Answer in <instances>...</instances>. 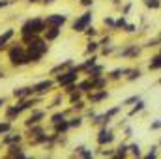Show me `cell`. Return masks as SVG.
I'll return each mask as SVG.
<instances>
[{
	"label": "cell",
	"instance_id": "obj_42",
	"mask_svg": "<svg viewBox=\"0 0 161 159\" xmlns=\"http://www.w3.org/2000/svg\"><path fill=\"white\" fill-rule=\"evenodd\" d=\"M0 52H2V49H0Z\"/></svg>",
	"mask_w": 161,
	"mask_h": 159
},
{
	"label": "cell",
	"instance_id": "obj_1",
	"mask_svg": "<svg viewBox=\"0 0 161 159\" xmlns=\"http://www.w3.org/2000/svg\"><path fill=\"white\" fill-rule=\"evenodd\" d=\"M6 58H8V64H9L11 68H23V66H28V64H30L28 52H26V45H25L23 41L8 45V49H6Z\"/></svg>",
	"mask_w": 161,
	"mask_h": 159
},
{
	"label": "cell",
	"instance_id": "obj_4",
	"mask_svg": "<svg viewBox=\"0 0 161 159\" xmlns=\"http://www.w3.org/2000/svg\"><path fill=\"white\" fill-rule=\"evenodd\" d=\"M79 66L75 68V66H71L69 69H66V71H62L60 75H56L54 80H56V84L60 86V88H66L68 84H73V82H77L79 80Z\"/></svg>",
	"mask_w": 161,
	"mask_h": 159
},
{
	"label": "cell",
	"instance_id": "obj_35",
	"mask_svg": "<svg viewBox=\"0 0 161 159\" xmlns=\"http://www.w3.org/2000/svg\"><path fill=\"white\" fill-rule=\"evenodd\" d=\"M120 73H124V71H122V69H114V71H113V75H111V77H113V79H118V77H120Z\"/></svg>",
	"mask_w": 161,
	"mask_h": 159
},
{
	"label": "cell",
	"instance_id": "obj_41",
	"mask_svg": "<svg viewBox=\"0 0 161 159\" xmlns=\"http://www.w3.org/2000/svg\"><path fill=\"white\" fill-rule=\"evenodd\" d=\"M53 2H54V0H41V4H45V6H47V4H53Z\"/></svg>",
	"mask_w": 161,
	"mask_h": 159
},
{
	"label": "cell",
	"instance_id": "obj_26",
	"mask_svg": "<svg viewBox=\"0 0 161 159\" xmlns=\"http://www.w3.org/2000/svg\"><path fill=\"white\" fill-rule=\"evenodd\" d=\"M84 34H86V36H88V38H94V36H96V34H97V30H96V28H94V26H88V28H86V30H84Z\"/></svg>",
	"mask_w": 161,
	"mask_h": 159
},
{
	"label": "cell",
	"instance_id": "obj_30",
	"mask_svg": "<svg viewBox=\"0 0 161 159\" xmlns=\"http://www.w3.org/2000/svg\"><path fill=\"white\" fill-rule=\"evenodd\" d=\"M125 150H127V146H120V148H118V150H116V156H118V157H124V156H125Z\"/></svg>",
	"mask_w": 161,
	"mask_h": 159
},
{
	"label": "cell",
	"instance_id": "obj_5",
	"mask_svg": "<svg viewBox=\"0 0 161 159\" xmlns=\"http://www.w3.org/2000/svg\"><path fill=\"white\" fill-rule=\"evenodd\" d=\"M92 11L88 9V11H84L82 15H79L75 21H73V25H71V30L73 32H84L88 26H90V23H92Z\"/></svg>",
	"mask_w": 161,
	"mask_h": 159
},
{
	"label": "cell",
	"instance_id": "obj_7",
	"mask_svg": "<svg viewBox=\"0 0 161 159\" xmlns=\"http://www.w3.org/2000/svg\"><path fill=\"white\" fill-rule=\"evenodd\" d=\"M23 139H25V135H21V133H17V131H8L6 135H2V139H0V146H11V144H19V142H23Z\"/></svg>",
	"mask_w": 161,
	"mask_h": 159
},
{
	"label": "cell",
	"instance_id": "obj_38",
	"mask_svg": "<svg viewBox=\"0 0 161 159\" xmlns=\"http://www.w3.org/2000/svg\"><path fill=\"white\" fill-rule=\"evenodd\" d=\"M124 23H125V21H124V19H118V21H116V25H114V26H124Z\"/></svg>",
	"mask_w": 161,
	"mask_h": 159
},
{
	"label": "cell",
	"instance_id": "obj_31",
	"mask_svg": "<svg viewBox=\"0 0 161 159\" xmlns=\"http://www.w3.org/2000/svg\"><path fill=\"white\" fill-rule=\"evenodd\" d=\"M129 150H131V154H133V156H141V152H139V146H137V144L129 146Z\"/></svg>",
	"mask_w": 161,
	"mask_h": 159
},
{
	"label": "cell",
	"instance_id": "obj_18",
	"mask_svg": "<svg viewBox=\"0 0 161 159\" xmlns=\"http://www.w3.org/2000/svg\"><path fill=\"white\" fill-rule=\"evenodd\" d=\"M13 129V122H9V120H0V137L2 135H6L8 131H11Z\"/></svg>",
	"mask_w": 161,
	"mask_h": 159
},
{
	"label": "cell",
	"instance_id": "obj_3",
	"mask_svg": "<svg viewBox=\"0 0 161 159\" xmlns=\"http://www.w3.org/2000/svg\"><path fill=\"white\" fill-rule=\"evenodd\" d=\"M45 28H47L45 19H41V17H30V19H26L21 25V28H19L21 41L25 43V41H28L30 38H34V36H41L45 32Z\"/></svg>",
	"mask_w": 161,
	"mask_h": 159
},
{
	"label": "cell",
	"instance_id": "obj_39",
	"mask_svg": "<svg viewBox=\"0 0 161 159\" xmlns=\"http://www.w3.org/2000/svg\"><path fill=\"white\" fill-rule=\"evenodd\" d=\"M158 127H161V122H156V123H152V129H158Z\"/></svg>",
	"mask_w": 161,
	"mask_h": 159
},
{
	"label": "cell",
	"instance_id": "obj_11",
	"mask_svg": "<svg viewBox=\"0 0 161 159\" xmlns=\"http://www.w3.org/2000/svg\"><path fill=\"white\" fill-rule=\"evenodd\" d=\"M6 157L8 159H15V157H28V156L25 154V148H23L21 142H19V144H11V146H8Z\"/></svg>",
	"mask_w": 161,
	"mask_h": 159
},
{
	"label": "cell",
	"instance_id": "obj_8",
	"mask_svg": "<svg viewBox=\"0 0 161 159\" xmlns=\"http://www.w3.org/2000/svg\"><path fill=\"white\" fill-rule=\"evenodd\" d=\"M45 118V111L43 109H32L30 116L25 120V127H30V125H36V123H41V120Z\"/></svg>",
	"mask_w": 161,
	"mask_h": 159
},
{
	"label": "cell",
	"instance_id": "obj_27",
	"mask_svg": "<svg viewBox=\"0 0 161 159\" xmlns=\"http://www.w3.org/2000/svg\"><path fill=\"white\" fill-rule=\"evenodd\" d=\"M71 105H73V111H82V109H84V103H82V101H75V103H71Z\"/></svg>",
	"mask_w": 161,
	"mask_h": 159
},
{
	"label": "cell",
	"instance_id": "obj_24",
	"mask_svg": "<svg viewBox=\"0 0 161 159\" xmlns=\"http://www.w3.org/2000/svg\"><path fill=\"white\" fill-rule=\"evenodd\" d=\"M97 47H99V43H96V41H88L86 52H88V54H90V52H96V51H97Z\"/></svg>",
	"mask_w": 161,
	"mask_h": 159
},
{
	"label": "cell",
	"instance_id": "obj_22",
	"mask_svg": "<svg viewBox=\"0 0 161 159\" xmlns=\"http://www.w3.org/2000/svg\"><path fill=\"white\" fill-rule=\"evenodd\" d=\"M82 125V116H75V118L69 120V127L73 129V127H80Z\"/></svg>",
	"mask_w": 161,
	"mask_h": 159
},
{
	"label": "cell",
	"instance_id": "obj_12",
	"mask_svg": "<svg viewBox=\"0 0 161 159\" xmlns=\"http://www.w3.org/2000/svg\"><path fill=\"white\" fill-rule=\"evenodd\" d=\"M15 34H17V30H15V28H8V30H4V32L0 34V49H2V51H6V49H8V45L11 43L13 38H15Z\"/></svg>",
	"mask_w": 161,
	"mask_h": 159
},
{
	"label": "cell",
	"instance_id": "obj_2",
	"mask_svg": "<svg viewBox=\"0 0 161 159\" xmlns=\"http://www.w3.org/2000/svg\"><path fill=\"white\" fill-rule=\"evenodd\" d=\"M47 43H49V41L45 40V38H41V36H34V38H30L28 41H25L30 64L41 62V58L49 52V45H47Z\"/></svg>",
	"mask_w": 161,
	"mask_h": 159
},
{
	"label": "cell",
	"instance_id": "obj_25",
	"mask_svg": "<svg viewBox=\"0 0 161 159\" xmlns=\"http://www.w3.org/2000/svg\"><path fill=\"white\" fill-rule=\"evenodd\" d=\"M159 68H161V56H158L150 62V69H159Z\"/></svg>",
	"mask_w": 161,
	"mask_h": 159
},
{
	"label": "cell",
	"instance_id": "obj_10",
	"mask_svg": "<svg viewBox=\"0 0 161 159\" xmlns=\"http://www.w3.org/2000/svg\"><path fill=\"white\" fill-rule=\"evenodd\" d=\"M34 96V88L32 86H19L11 92V97L13 99H26V97H32Z\"/></svg>",
	"mask_w": 161,
	"mask_h": 159
},
{
	"label": "cell",
	"instance_id": "obj_34",
	"mask_svg": "<svg viewBox=\"0 0 161 159\" xmlns=\"http://www.w3.org/2000/svg\"><path fill=\"white\" fill-rule=\"evenodd\" d=\"M8 101H9V99L2 96V97H0V109H2V107H6V105H8Z\"/></svg>",
	"mask_w": 161,
	"mask_h": 159
},
{
	"label": "cell",
	"instance_id": "obj_21",
	"mask_svg": "<svg viewBox=\"0 0 161 159\" xmlns=\"http://www.w3.org/2000/svg\"><path fill=\"white\" fill-rule=\"evenodd\" d=\"M64 120H68V118H66V112H56V114H53V116H51V123L54 125V123L64 122Z\"/></svg>",
	"mask_w": 161,
	"mask_h": 159
},
{
	"label": "cell",
	"instance_id": "obj_15",
	"mask_svg": "<svg viewBox=\"0 0 161 159\" xmlns=\"http://www.w3.org/2000/svg\"><path fill=\"white\" fill-rule=\"evenodd\" d=\"M114 140V135L111 133V131H107V129H101L99 131V135H97V144H109V142H113Z\"/></svg>",
	"mask_w": 161,
	"mask_h": 159
},
{
	"label": "cell",
	"instance_id": "obj_16",
	"mask_svg": "<svg viewBox=\"0 0 161 159\" xmlns=\"http://www.w3.org/2000/svg\"><path fill=\"white\" fill-rule=\"evenodd\" d=\"M54 127V133L56 135H66L71 127H69V120H64V122H58V123H54L53 125Z\"/></svg>",
	"mask_w": 161,
	"mask_h": 159
},
{
	"label": "cell",
	"instance_id": "obj_43",
	"mask_svg": "<svg viewBox=\"0 0 161 159\" xmlns=\"http://www.w3.org/2000/svg\"><path fill=\"white\" fill-rule=\"evenodd\" d=\"M159 82H161V79H159Z\"/></svg>",
	"mask_w": 161,
	"mask_h": 159
},
{
	"label": "cell",
	"instance_id": "obj_28",
	"mask_svg": "<svg viewBox=\"0 0 161 159\" xmlns=\"http://www.w3.org/2000/svg\"><path fill=\"white\" fill-rule=\"evenodd\" d=\"M144 4H146L148 8H158V6H159L158 0H144Z\"/></svg>",
	"mask_w": 161,
	"mask_h": 159
},
{
	"label": "cell",
	"instance_id": "obj_37",
	"mask_svg": "<svg viewBox=\"0 0 161 159\" xmlns=\"http://www.w3.org/2000/svg\"><path fill=\"white\" fill-rule=\"evenodd\" d=\"M133 101H137V97H129V99H125L124 105H129V103H133Z\"/></svg>",
	"mask_w": 161,
	"mask_h": 159
},
{
	"label": "cell",
	"instance_id": "obj_32",
	"mask_svg": "<svg viewBox=\"0 0 161 159\" xmlns=\"http://www.w3.org/2000/svg\"><path fill=\"white\" fill-rule=\"evenodd\" d=\"M103 23H105V25H109V26H114V25H116L111 17H105V19H103Z\"/></svg>",
	"mask_w": 161,
	"mask_h": 159
},
{
	"label": "cell",
	"instance_id": "obj_40",
	"mask_svg": "<svg viewBox=\"0 0 161 159\" xmlns=\"http://www.w3.org/2000/svg\"><path fill=\"white\" fill-rule=\"evenodd\" d=\"M28 4H41V0H26Z\"/></svg>",
	"mask_w": 161,
	"mask_h": 159
},
{
	"label": "cell",
	"instance_id": "obj_14",
	"mask_svg": "<svg viewBox=\"0 0 161 159\" xmlns=\"http://www.w3.org/2000/svg\"><path fill=\"white\" fill-rule=\"evenodd\" d=\"M58 36H60V26H47L45 32H43V38L47 41L58 40Z\"/></svg>",
	"mask_w": 161,
	"mask_h": 159
},
{
	"label": "cell",
	"instance_id": "obj_9",
	"mask_svg": "<svg viewBox=\"0 0 161 159\" xmlns=\"http://www.w3.org/2000/svg\"><path fill=\"white\" fill-rule=\"evenodd\" d=\"M45 23H47V26H60L62 28L68 23V17L66 15H60V13H51V15L45 17Z\"/></svg>",
	"mask_w": 161,
	"mask_h": 159
},
{
	"label": "cell",
	"instance_id": "obj_29",
	"mask_svg": "<svg viewBox=\"0 0 161 159\" xmlns=\"http://www.w3.org/2000/svg\"><path fill=\"white\" fill-rule=\"evenodd\" d=\"M15 0H0V9H4V8H8V6H11Z\"/></svg>",
	"mask_w": 161,
	"mask_h": 159
},
{
	"label": "cell",
	"instance_id": "obj_13",
	"mask_svg": "<svg viewBox=\"0 0 161 159\" xmlns=\"http://www.w3.org/2000/svg\"><path fill=\"white\" fill-rule=\"evenodd\" d=\"M73 66V60L71 58H68L66 62H62V64H58V66H54L51 71H49V75H53V77H56V75H60L62 71H66V69H69Z\"/></svg>",
	"mask_w": 161,
	"mask_h": 159
},
{
	"label": "cell",
	"instance_id": "obj_17",
	"mask_svg": "<svg viewBox=\"0 0 161 159\" xmlns=\"http://www.w3.org/2000/svg\"><path fill=\"white\" fill-rule=\"evenodd\" d=\"M77 90H79V92H82V94H86V92H90V90H92V92H94V86H92V80L88 79V80H77Z\"/></svg>",
	"mask_w": 161,
	"mask_h": 159
},
{
	"label": "cell",
	"instance_id": "obj_20",
	"mask_svg": "<svg viewBox=\"0 0 161 159\" xmlns=\"http://www.w3.org/2000/svg\"><path fill=\"white\" fill-rule=\"evenodd\" d=\"M96 60H97V56H92V58H88L84 64H80V66H79V69H82V71H88L90 68H94V66H96Z\"/></svg>",
	"mask_w": 161,
	"mask_h": 159
},
{
	"label": "cell",
	"instance_id": "obj_6",
	"mask_svg": "<svg viewBox=\"0 0 161 159\" xmlns=\"http://www.w3.org/2000/svg\"><path fill=\"white\" fill-rule=\"evenodd\" d=\"M54 84H56V80H51V79H43V80H40V82H36V84H32V88H34V96L43 97L45 94H49V92L53 90Z\"/></svg>",
	"mask_w": 161,
	"mask_h": 159
},
{
	"label": "cell",
	"instance_id": "obj_19",
	"mask_svg": "<svg viewBox=\"0 0 161 159\" xmlns=\"http://www.w3.org/2000/svg\"><path fill=\"white\" fill-rule=\"evenodd\" d=\"M107 97H109L107 90H101L99 94H96V96H90V103H97V101H103V99H107Z\"/></svg>",
	"mask_w": 161,
	"mask_h": 159
},
{
	"label": "cell",
	"instance_id": "obj_23",
	"mask_svg": "<svg viewBox=\"0 0 161 159\" xmlns=\"http://www.w3.org/2000/svg\"><path fill=\"white\" fill-rule=\"evenodd\" d=\"M68 96H69V101H71V103H75V101H79V99H80V96H82V92H79V90L75 92V90H73V92H69Z\"/></svg>",
	"mask_w": 161,
	"mask_h": 159
},
{
	"label": "cell",
	"instance_id": "obj_33",
	"mask_svg": "<svg viewBox=\"0 0 161 159\" xmlns=\"http://www.w3.org/2000/svg\"><path fill=\"white\" fill-rule=\"evenodd\" d=\"M80 4H82L84 8H90V6L94 4V0H80Z\"/></svg>",
	"mask_w": 161,
	"mask_h": 159
},
{
	"label": "cell",
	"instance_id": "obj_36",
	"mask_svg": "<svg viewBox=\"0 0 161 159\" xmlns=\"http://www.w3.org/2000/svg\"><path fill=\"white\" fill-rule=\"evenodd\" d=\"M142 105H144V103H139V105H137V107H135V109H133V111H131V114H135V112H137V111H141V109H142Z\"/></svg>",
	"mask_w": 161,
	"mask_h": 159
}]
</instances>
